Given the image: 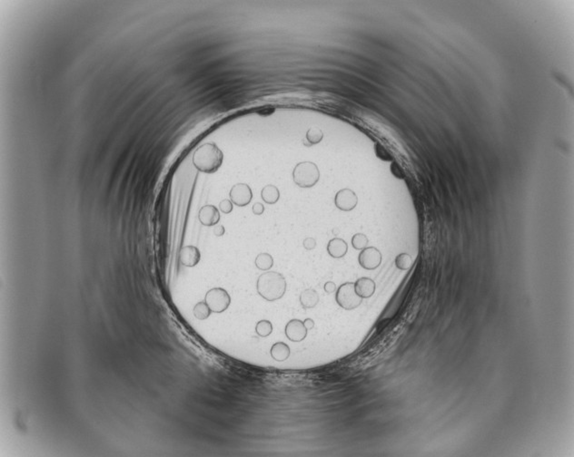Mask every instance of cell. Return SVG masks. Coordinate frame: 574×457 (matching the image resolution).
<instances>
[{
  "mask_svg": "<svg viewBox=\"0 0 574 457\" xmlns=\"http://www.w3.org/2000/svg\"><path fill=\"white\" fill-rule=\"evenodd\" d=\"M223 152L216 143L207 142L201 145L193 155V164L197 171L204 174H214L222 166Z\"/></svg>",
  "mask_w": 574,
  "mask_h": 457,
  "instance_id": "cell-1",
  "label": "cell"
},
{
  "mask_svg": "<svg viewBox=\"0 0 574 457\" xmlns=\"http://www.w3.org/2000/svg\"><path fill=\"white\" fill-rule=\"evenodd\" d=\"M257 289L258 294L265 300L276 301L284 297L286 281L279 272H264L257 280Z\"/></svg>",
  "mask_w": 574,
  "mask_h": 457,
  "instance_id": "cell-2",
  "label": "cell"
},
{
  "mask_svg": "<svg viewBox=\"0 0 574 457\" xmlns=\"http://www.w3.org/2000/svg\"><path fill=\"white\" fill-rule=\"evenodd\" d=\"M294 182L301 188H311L320 179L317 165L312 161L299 162L293 172Z\"/></svg>",
  "mask_w": 574,
  "mask_h": 457,
  "instance_id": "cell-3",
  "label": "cell"
},
{
  "mask_svg": "<svg viewBox=\"0 0 574 457\" xmlns=\"http://www.w3.org/2000/svg\"><path fill=\"white\" fill-rule=\"evenodd\" d=\"M335 299L338 305L345 310L356 309L363 301V299L355 291L353 282L342 284L336 290Z\"/></svg>",
  "mask_w": 574,
  "mask_h": 457,
  "instance_id": "cell-4",
  "label": "cell"
},
{
  "mask_svg": "<svg viewBox=\"0 0 574 457\" xmlns=\"http://www.w3.org/2000/svg\"><path fill=\"white\" fill-rule=\"evenodd\" d=\"M204 301L208 305L212 312L222 313L228 309L231 304V297L225 289L214 288L207 291Z\"/></svg>",
  "mask_w": 574,
  "mask_h": 457,
  "instance_id": "cell-5",
  "label": "cell"
},
{
  "mask_svg": "<svg viewBox=\"0 0 574 457\" xmlns=\"http://www.w3.org/2000/svg\"><path fill=\"white\" fill-rule=\"evenodd\" d=\"M382 253L374 247H366L362 249L358 257L359 264L365 269H375L382 263Z\"/></svg>",
  "mask_w": 574,
  "mask_h": 457,
  "instance_id": "cell-6",
  "label": "cell"
},
{
  "mask_svg": "<svg viewBox=\"0 0 574 457\" xmlns=\"http://www.w3.org/2000/svg\"><path fill=\"white\" fill-rule=\"evenodd\" d=\"M230 199L238 207H244L253 199L252 190L246 183H237L230 191Z\"/></svg>",
  "mask_w": 574,
  "mask_h": 457,
  "instance_id": "cell-7",
  "label": "cell"
},
{
  "mask_svg": "<svg viewBox=\"0 0 574 457\" xmlns=\"http://www.w3.org/2000/svg\"><path fill=\"white\" fill-rule=\"evenodd\" d=\"M334 203L339 210L343 211H350L356 207L358 203V197L350 189H342L335 195Z\"/></svg>",
  "mask_w": 574,
  "mask_h": 457,
  "instance_id": "cell-8",
  "label": "cell"
},
{
  "mask_svg": "<svg viewBox=\"0 0 574 457\" xmlns=\"http://www.w3.org/2000/svg\"><path fill=\"white\" fill-rule=\"evenodd\" d=\"M306 328L304 327V321L300 319H292L285 326L286 337L293 342H301L307 336Z\"/></svg>",
  "mask_w": 574,
  "mask_h": 457,
  "instance_id": "cell-9",
  "label": "cell"
},
{
  "mask_svg": "<svg viewBox=\"0 0 574 457\" xmlns=\"http://www.w3.org/2000/svg\"><path fill=\"white\" fill-rule=\"evenodd\" d=\"M198 219L205 227L215 226L220 221L219 210L214 205H204L199 211Z\"/></svg>",
  "mask_w": 574,
  "mask_h": 457,
  "instance_id": "cell-10",
  "label": "cell"
},
{
  "mask_svg": "<svg viewBox=\"0 0 574 457\" xmlns=\"http://www.w3.org/2000/svg\"><path fill=\"white\" fill-rule=\"evenodd\" d=\"M180 262L185 267L193 268L196 266L201 260V253L196 246L187 245L183 247L180 250Z\"/></svg>",
  "mask_w": 574,
  "mask_h": 457,
  "instance_id": "cell-11",
  "label": "cell"
},
{
  "mask_svg": "<svg viewBox=\"0 0 574 457\" xmlns=\"http://www.w3.org/2000/svg\"><path fill=\"white\" fill-rule=\"evenodd\" d=\"M354 288L356 293L362 299H368L374 294L376 285L370 278L364 277L356 281V282L354 283Z\"/></svg>",
  "mask_w": 574,
  "mask_h": 457,
  "instance_id": "cell-12",
  "label": "cell"
},
{
  "mask_svg": "<svg viewBox=\"0 0 574 457\" xmlns=\"http://www.w3.org/2000/svg\"><path fill=\"white\" fill-rule=\"evenodd\" d=\"M348 245L345 240L341 238H333L327 245V251L329 255L334 259H341L347 253Z\"/></svg>",
  "mask_w": 574,
  "mask_h": 457,
  "instance_id": "cell-13",
  "label": "cell"
},
{
  "mask_svg": "<svg viewBox=\"0 0 574 457\" xmlns=\"http://www.w3.org/2000/svg\"><path fill=\"white\" fill-rule=\"evenodd\" d=\"M270 354L273 359H275L276 361H278V362L285 361L290 356V348L285 343L277 342L272 346Z\"/></svg>",
  "mask_w": 574,
  "mask_h": 457,
  "instance_id": "cell-14",
  "label": "cell"
},
{
  "mask_svg": "<svg viewBox=\"0 0 574 457\" xmlns=\"http://www.w3.org/2000/svg\"><path fill=\"white\" fill-rule=\"evenodd\" d=\"M319 302L317 291L314 289L304 290L300 295V303L304 309H313Z\"/></svg>",
  "mask_w": 574,
  "mask_h": 457,
  "instance_id": "cell-15",
  "label": "cell"
},
{
  "mask_svg": "<svg viewBox=\"0 0 574 457\" xmlns=\"http://www.w3.org/2000/svg\"><path fill=\"white\" fill-rule=\"evenodd\" d=\"M263 202L267 204H275L279 201L280 192L275 185H266L263 187L261 193Z\"/></svg>",
  "mask_w": 574,
  "mask_h": 457,
  "instance_id": "cell-16",
  "label": "cell"
},
{
  "mask_svg": "<svg viewBox=\"0 0 574 457\" xmlns=\"http://www.w3.org/2000/svg\"><path fill=\"white\" fill-rule=\"evenodd\" d=\"M255 263H256L257 269L266 271V270H269L273 267L274 259L269 253L263 252V253H260L257 255Z\"/></svg>",
  "mask_w": 574,
  "mask_h": 457,
  "instance_id": "cell-17",
  "label": "cell"
},
{
  "mask_svg": "<svg viewBox=\"0 0 574 457\" xmlns=\"http://www.w3.org/2000/svg\"><path fill=\"white\" fill-rule=\"evenodd\" d=\"M211 309L205 301H200L197 303L193 309L194 316L199 320H204L209 317L211 315Z\"/></svg>",
  "mask_w": 574,
  "mask_h": 457,
  "instance_id": "cell-18",
  "label": "cell"
},
{
  "mask_svg": "<svg viewBox=\"0 0 574 457\" xmlns=\"http://www.w3.org/2000/svg\"><path fill=\"white\" fill-rule=\"evenodd\" d=\"M412 256L408 253H401L395 258V266L401 270H408L412 266Z\"/></svg>",
  "mask_w": 574,
  "mask_h": 457,
  "instance_id": "cell-19",
  "label": "cell"
},
{
  "mask_svg": "<svg viewBox=\"0 0 574 457\" xmlns=\"http://www.w3.org/2000/svg\"><path fill=\"white\" fill-rule=\"evenodd\" d=\"M256 332L257 335L261 337L270 336L271 333L273 332V325L269 320H260L259 322H257L256 326Z\"/></svg>",
  "mask_w": 574,
  "mask_h": 457,
  "instance_id": "cell-20",
  "label": "cell"
},
{
  "mask_svg": "<svg viewBox=\"0 0 574 457\" xmlns=\"http://www.w3.org/2000/svg\"><path fill=\"white\" fill-rule=\"evenodd\" d=\"M324 138L323 131L318 127H311L306 133V139L310 144H317Z\"/></svg>",
  "mask_w": 574,
  "mask_h": 457,
  "instance_id": "cell-21",
  "label": "cell"
},
{
  "mask_svg": "<svg viewBox=\"0 0 574 457\" xmlns=\"http://www.w3.org/2000/svg\"><path fill=\"white\" fill-rule=\"evenodd\" d=\"M368 238L364 233H356L352 238V245L357 250H362L367 247Z\"/></svg>",
  "mask_w": 574,
  "mask_h": 457,
  "instance_id": "cell-22",
  "label": "cell"
},
{
  "mask_svg": "<svg viewBox=\"0 0 574 457\" xmlns=\"http://www.w3.org/2000/svg\"><path fill=\"white\" fill-rule=\"evenodd\" d=\"M375 154L382 160H385V161H391L392 160V157L388 154V152L381 144H379V143H377L375 145Z\"/></svg>",
  "mask_w": 574,
  "mask_h": 457,
  "instance_id": "cell-23",
  "label": "cell"
},
{
  "mask_svg": "<svg viewBox=\"0 0 574 457\" xmlns=\"http://www.w3.org/2000/svg\"><path fill=\"white\" fill-rule=\"evenodd\" d=\"M233 208H234V203L232 202L231 200H223L219 203V210L224 214H229L230 212H232Z\"/></svg>",
  "mask_w": 574,
  "mask_h": 457,
  "instance_id": "cell-24",
  "label": "cell"
},
{
  "mask_svg": "<svg viewBox=\"0 0 574 457\" xmlns=\"http://www.w3.org/2000/svg\"><path fill=\"white\" fill-rule=\"evenodd\" d=\"M303 245L306 250H313L316 247V241L312 237H307L306 239H304Z\"/></svg>",
  "mask_w": 574,
  "mask_h": 457,
  "instance_id": "cell-25",
  "label": "cell"
},
{
  "mask_svg": "<svg viewBox=\"0 0 574 457\" xmlns=\"http://www.w3.org/2000/svg\"><path fill=\"white\" fill-rule=\"evenodd\" d=\"M391 170H392V174L395 175L399 179H403L405 177V174H404L403 170L400 168V166H399L398 164H396L395 162H393L392 165H391Z\"/></svg>",
  "mask_w": 574,
  "mask_h": 457,
  "instance_id": "cell-26",
  "label": "cell"
},
{
  "mask_svg": "<svg viewBox=\"0 0 574 457\" xmlns=\"http://www.w3.org/2000/svg\"><path fill=\"white\" fill-rule=\"evenodd\" d=\"M252 210H253V213L254 214H256V215H261V214H263V211H264V206H263L261 202H257V203L254 204Z\"/></svg>",
  "mask_w": 574,
  "mask_h": 457,
  "instance_id": "cell-27",
  "label": "cell"
},
{
  "mask_svg": "<svg viewBox=\"0 0 574 457\" xmlns=\"http://www.w3.org/2000/svg\"><path fill=\"white\" fill-rule=\"evenodd\" d=\"M324 290L328 294H332V293L335 292L337 290L335 283L333 282V281H327V282L324 284Z\"/></svg>",
  "mask_w": 574,
  "mask_h": 457,
  "instance_id": "cell-28",
  "label": "cell"
},
{
  "mask_svg": "<svg viewBox=\"0 0 574 457\" xmlns=\"http://www.w3.org/2000/svg\"><path fill=\"white\" fill-rule=\"evenodd\" d=\"M224 232H225V229H224V227H223V225H218V226H216V228H214V234L216 237L223 236L224 234Z\"/></svg>",
  "mask_w": 574,
  "mask_h": 457,
  "instance_id": "cell-29",
  "label": "cell"
},
{
  "mask_svg": "<svg viewBox=\"0 0 574 457\" xmlns=\"http://www.w3.org/2000/svg\"><path fill=\"white\" fill-rule=\"evenodd\" d=\"M304 327L306 328L307 330H311L314 329L315 327V321L312 318H306L304 319Z\"/></svg>",
  "mask_w": 574,
  "mask_h": 457,
  "instance_id": "cell-30",
  "label": "cell"
},
{
  "mask_svg": "<svg viewBox=\"0 0 574 457\" xmlns=\"http://www.w3.org/2000/svg\"><path fill=\"white\" fill-rule=\"evenodd\" d=\"M275 112L274 108H268V109H263V111H260L259 114H271Z\"/></svg>",
  "mask_w": 574,
  "mask_h": 457,
  "instance_id": "cell-31",
  "label": "cell"
}]
</instances>
